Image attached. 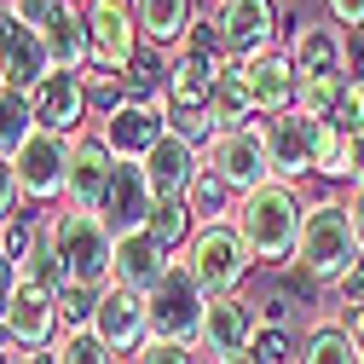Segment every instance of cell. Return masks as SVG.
<instances>
[{"mask_svg": "<svg viewBox=\"0 0 364 364\" xmlns=\"http://www.w3.org/2000/svg\"><path fill=\"white\" fill-rule=\"evenodd\" d=\"M151 208H156V191L145 179V162H116L110 173V191L99 203V220L110 225V237H133L151 225Z\"/></svg>", "mask_w": 364, "mask_h": 364, "instance_id": "obj_13", "label": "cell"}, {"mask_svg": "<svg viewBox=\"0 0 364 364\" xmlns=\"http://www.w3.org/2000/svg\"><path fill=\"white\" fill-rule=\"evenodd\" d=\"M145 301H151V336L156 341H186V347L203 341V312H208L214 295L197 284V272L186 260H173L168 278H162V289L145 295Z\"/></svg>", "mask_w": 364, "mask_h": 364, "instance_id": "obj_5", "label": "cell"}, {"mask_svg": "<svg viewBox=\"0 0 364 364\" xmlns=\"http://www.w3.org/2000/svg\"><path fill=\"white\" fill-rule=\"evenodd\" d=\"M208 116H214V127H220V133H237V127H249V122H255V93H249L243 64H225V75L214 81Z\"/></svg>", "mask_w": 364, "mask_h": 364, "instance_id": "obj_24", "label": "cell"}, {"mask_svg": "<svg viewBox=\"0 0 364 364\" xmlns=\"http://www.w3.org/2000/svg\"><path fill=\"white\" fill-rule=\"evenodd\" d=\"M139 58V12L133 0H93L87 6V64L99 75H127Z\"/></svg>", "mask_w": 364, "mask_h": 364, "instance_id": "obj_6", "label": "cell"}, {"mask_svg": "<svg viewBox=\"0 0 364 364\" xmlns=\"http://www.w3.org/2000/svg\"><path fill=\"white\" fill-rule=\"evenodd\" d=\"M18 289H23V260H12V255H0V324H6V312H12Z\"/></svg>", "mask_w": 364, "mask_h": 364, "instance_id": "obj_40", "label": "cell"}, {"mask_svg": "<svg viewBox=\"0 0 364 364\" xmlns=\"http://www.w3.org/2000/svg\"><path fill=\"white\" fill-rule=\"evenodd\" d=\"M35 133V105L23 87H0V156H18Z\"/></svg>", "mask_w": 364, "mask_h": 364, "instance_id": "obj_28", "label": "cell"}, {"mask_svg": "<svg viewBox=\"0 0 364 364\" xmlns=\"http://www.w3.org/2000/svg\"><path fill=\"white\" fill-rule=\"evenodd\" d=\"M347 336H353V347L364 358V306H347Z\"/></svg>", "mask_w": 364, "mask_h": 364, "instance_id": "obj_46", "label": "cell"}, {"mask_svg": "<svg viewBox=\"0 0 364 364\" xmlns=\"http://www.w3.org/2000/svg\"><path fill=\"white\" fill-rule=\"evenodd\" d=\"M35 237H41V232H35V225H23V220L12 214L6 225H0V255H12V260H23V255L35 249Z\"/></svg>", "mask_w": 364, "mask_h": 364, "instance_id": "obj_39", "label": "cell"}, {"mask_svg": "<svg viewBox=\"0 0 364 364\" xmlns=\"http://www.w3.org/2000/svg\"><path fill=\"white\" fill-rule=\"evenodd\" d=\"M168 127L179 133V139H191V145H197V139H208V145H214V133H220L208 110H179V105H168Z\"/></svg>", "mask_w": 364, "mask_h": 364, "instance_id": "obj_36", "label": "cell"}, {"mask_svg": "<svg viewBox=\"0 0 364 364\" xmlns=\"http://www.w3.org/2000/svg\"><path fill=\"white\" fill-rule=\"evenodd\" d=\"M47 75H53V58H47V41H41V29H29L12 6H0V81L35 93Z\"/></svg>", "mask_w": 364, "mask_h": 364, "instance_id": "obj_11", "label": "cell"}, {"mask_svg": "<svg viewBox=\"0 0 364 364\" xmlns=\"http://www.w3.org/2000/svg\"><path fill=\"white\" fill-rule=\"evenodd\" d=\"M12 347H18V341H12L6 330H0V364H18V358H23V353H12Z\"/></svg>", "mask_w": 364, "mask_h": 364, "instance_id": "obj_49", "label": "cell"}, {"mask_svg": "<svg viewBox=\"0 0 364 364\" xmlns=\"http://www.w3.org/2000/svg\"><path fill=\"white\" fill-rule=\"evenodd\" d=\"M197 145L191 139H179V133L168 127L162 133V145L145 156V179H151V191H156V203H173V197H186L191 191V179H197Z\"/></svg>", "mask_w": 364, "mask_h": 364, "instance_id": "obj_20", "label": "cell"}, {"mask_svg": "<svg viewBox=\"0 0 364 364\" xmlns=\"http://www.w3.org/2000/svg\"><path fill=\"white\" fill-rule=\"evenodd\" d=\"M29 105H35V127H53V133H64V139H75V133H81V116L93 110V105H87V75L53 70V75L29 93Z\"/></svg>", "mask_w": 364, "mask_h": 364, "instance_id": "obj_16", "label": "cell"}, {"mask_svg": "<svg viewBox=\"0 0 364 364\" xmlns=\"http://www.w3.org/2000/svg\"><path fill=\"white\" fill-rule=\"evenodd\" d=\"M41 41H47L53 70H75L81 75V64H87V18H75V0L58 6V18L41 29Z\"/></svg>", "mask_w": 364, "mask_h": 364, "instance_id": "obj_25", "label": "cell"}, {"mask_svg": "<svg viewBox=\"0 0 364 364\" xmlns=\"http://www.w3.org/2000/svg\"><path fill=\"white\" fill-rule=\"evenodd\" d=\"M186 266L197 272V284L208 295H237V284L249 278L255 255H249V243H243V232L232 220H214V225H197V232H191Z\"/></svg>", "mask_w": 364, "mask_h": 364, "instance_id": "obj_4", "label": "cell"}, {"mask_svg": "<svg viewBox=\"0 0 364 364\" xmlns=\"http://www.w3.org/2000/svg\"><path fill=\"white\" fill-rule=\"evenodd\" d=\"M347 81H353V75H306V81H301V93H295V99H301L295 110L312 116V122H330L336 105H341V93H347Z\"/></svg>", "mask_w": 364, "mask_h": 364, "instance_id": "obj_31", "label": "cell"}, {"mask_svg": "<svg viewBox=\"0 0 364 364\" xmlns=\"http://www.w3.org/2000/svg\"><path fill=\"white\" fill-rule=\"evenodd\" d=\"M93 312H99V289H87V284H64V289H58L64 330H93Z\"/></svg>", "mask_w": 364, "mask_h": 364, "instance_id": "obj_34", "label": "cell"}, {"mask_svg": "<svg viewBox=\"0 0 364 364\" xmlns=\"http://www.w3.org/2000/svg\"><path fill=\"white\" fill-rule=\"evenodd\" d=\"M249 347H255V312H249V301H243V295H214L208 312H203V341H197V353H208L214 364H232V358L249 353Z\"/></svg>", "mask_w": 364, "mask_h": 364, "instance_id": "obj_15", "label": "cell"}, {"mask_svg": "<svg viewBox=\"0 0 364 364\" xmlns=\"http://www.w3.org/2000/svg\"><path fill=\"white\" fill-rule=\"evenodd\" d=\"M12 168H18V191L29 203H53L70 186V139L53 127H35L23 139V151L12 156Z\"/></svg>", "mask_w": 364, "mask_h": 364, "instance_id": "obj_8", "label": "cell"}, {"mask_svg": "<svg viewBox=\"0 0 364 364\" xmlns=\"http://www.w3.org/2000/svg\"><path fill=\"white\" fill-rule=\"evenodd\" d=\"M6 6H12V0H6Z\"/></svg>", "mask_w": 364, "mask_h": 364, "instance_id": "obj_53", "label": "cell"}, {"mask_svg": "<svg viewBox=\"0 0 364 364\" xmlns=\"http://www.w3.org/2000/svg\"><path fill=\"white\" fill-rule=\"evenodd\" d=\"M364 243H358V225H353V208L324 197L312 203L306 220H301V249H295V266L306 272L312 284H341L347 272L358 266Z\"/></svg>", "mask_w": 364, "mask_h": 364, "instance_id": "obj_3", "label": "cell"}, {"mask_svg": "<svg viewBox=\"0 0 364 364\" xmlns=\"http://www.w3.org/2000/svg\"><path fill=\"white\" fill-rule=\"evenodd\" d=\"M58 6H64V0H12V12H18L29 29H47V23L58 18Z\"/></svg>", "mask_w": 364, "mask_h": 364, "instance_id": "obj_41", "label": "cell"}, {"mask_svg": "<svg viewBox=\"0 0 364 364\" xmlns=\"http://www.w3.org/2000/svg\"><path fill=\"white\" fill-rule=\"evenodd\" d=\"M232 364H260V358H255V353H237V358H232Z\"/></svg>", "mask_w": 364, "mask_h": 364, "instance_id": "obj_51", "label": "cell"}, {"mask_svg": "<svg viewBox=\"0 0 364 364\" xmlns=\"http://www.w3.org/2000/svg\"><path fill=\"white\" fill-rule=\"evenodd\" d=\"M145 232L173 255L179 243H191V232H197V220H191V208H186V197H173V203H156L151 208V225H145Z\"/></svg>", "mask_w": 364, "mask_h": 364, "instance_id": "obj_30", "label": "cell"}, {"mask_svg": "<svg viewBox=\"0 0 364 364\" xmlns=\"http://www.w3.org/2000/svg\"><path fill=\"white\" fill-rule=\"evenodd\" d=\"M347 208H353V225H358V243H364V186L353 191V203H347Z\"/></svg>", "mask_w": 364, "mask_h": 364, "instance_id": "obj_48", "label": "cell"}, {"mask_svg": "<svg viewBox=\"0 0 364 364\" xmlns=\"http://www.w3.org/2000/svg\"><path fill=\"white\" fill-rule=\"evenodd\" d=\"M18 364H58V353H53V347H29Z\"/></svg>", "mask_w": 364, "mask_h": 364, "instance_id": "obj_47", "label": "cell"}, {"mask_svg": "<svg viewBox=\"0 0 364 364\" xmlns=\"http://www.w3.org/2000/svg\"><path fill=\"white\" fill-rule=\"evenodd\" d=\"M232 197H237V191L225 186V179H220L208 162H203V168H197V179H191V191H186V208H191V220H197V225H214V220H225V214H237V208H232Z\"/></svg>", "mask_w": 364, "mask_h": 364, "instance_id": "obj_27", "label": "cell"}, {"mask_svg": "<svg viewBox=\"0 0 364 364\" xmlns=\"http://www.w3.org/2000/svg\"><path fill=\"white\" fill-rule=\"evenodd\" d=\"M318 127L301 110H284V116H266L260 122V139H266V156H272V179H284V186H295L301 173H312L318 162Z\"/></svg>", "mask_w": 364, "mask_h": 364, "instance_id": "obj_9", "label": "cell"}, {"mask_svg": "<svg viewBox=\"0 0 364 364\" xmlns=\"http://www.w3.org/2000/svg\"><path fill=\"white\" fill-rule=\"evenodd\" d=\"M133 12H139V35L151 47H168L191 29V0H133Z\"/></svg>", "mask_w": 364, "mask_h": 364, "instance_id": "obj_26", "label": "cell"}, {"mask_svg": "<svg viewBox=\"0 0 364 364\" xmlns=\"http://www.w3.org/2000/svg\"><path fill=\"white\" fill-rule=\"evenodd\" d=\"M110 173H116V151L105 145V133H75L70 139V208H87V214H99L105 191H110Z\"/></svg>", "mask_w": 364, "mask_h": 364, "instance_id": "obj_14", "label": "cell"}, {"mask_svg": "<svg viewBox=\"0 0 364 364\" xmlns=\"http://www.w3.org/2000/svg\"><path fill=\"white\" fill-rule=\"evenodd\" d=\"M53 353H58V364H116V353L93 330H58Z\"/></svg>", "mask_w": 364, "mask_h": 364, "instance_id": "obj_33", "label": "cell"}, {"mask_svg": "<svg viewBox=\"0 0 364 364\" xmlns=\"http://www.w3.org/2000/svg\"><path fill=\"white\" fill-rule=\"evenodd\" d=\"M58 324H64V318H58V295L23 278V289H18V301H12V312H6V324H0V330L29 353V347H53L58 341Z\"/></svg>", "mask_w": 364, "mask_h": 364, "instance_id": "obj_18", "label": "cell"}, {"mask_svg": "<svg viewBox=\"0 0 364 364\" xmlns=\"http://www.w3.org/2000/svg\"><path fill=\"white\" fill-rule=\"evenodd\" d=\"M208 168L232 186L237 197L260 191L266 179H272V156H266V139H260V127H237V133H214V145H208Z\"/></svg>", "mask_w": 364, "mask_h": 364, "instance_id": "obj_10", "label": "cell"}, {"mask_svg": "<svg viewBox=\"0 0 364 364\" xmlns=\"http://www.w3.org/2000/svg\"><path fill=\"white\" fill-rule=\"evenodd\" d=\"M301 197H295V186H284V179H266L260 191H249V197H237V232H243V243H249V255L260 260V266H289L295 260V249H301Z\"/></svg>", "mask_w": 364, "mask_h": 364, "instance_id": "obj_1", "label": "cell"}, {"mask_svg": "<svg viewBox=\"0 0 364 364\" xmlns=\"http://www.w3.org/2000/svg\"><path fill=\"white\" fill-rule=\"evenodd\" d=\"M168 249L151 237V232H133V237H116V278L110 284H122V289H133V295H156L162 289V278H168Z\"/></svg>", "mask_w": 364, "mask_h": 364, "instance_id": "obj_19", "label": "cell"}, {"mask_svg": "<svg viewBox=\"0 0 364 364\" xmlns=\"http://www.w3.org/2000/svg\"><path fill=\"white\" fill-rule=\"evenodd\" d=\"M312 173H324V179H353V139H347L336 122L318 127V162H312Z\"/></svg>", "mask_w": 364, "mask_h": 364, "instance_id": "obj_32", "label": "cell"}, {"mask_svg": "<svg viewBox=\"0 0 364 364\" xmlns=\"http://www.w3.org/2000/svg\"><path fill=\"white\" fill-rule=\"evenodd\" d=\"M336 289H341V301H347V306H364V255H358V266L347 272Z\"/></svg>", "mask_w": 364, "mask_h": 364, "instance_id": "obj_43", "label": "cell"}, {"mask_svg": "<svg viewBox=\"0 0 364 364\" xmlns=\"http://www.w3.org/2000/svg\"><path fill=\"white\" fill-rule=\"evenodd\" d=\"M289 58H295V75H347V41L330 29V23H301L289 35Z\"/></svg>", "mask_w": 364, "mask_h": 364, "instance_id": "obj_22", "label": "cell"}, {"mask_svg": "<svg viewBox=\"0 0 364 364\" xmlns=\"http://www.w3.org/2000/svg\"><path fill=\"white\" fill-rule=\"evenodd\" d=\"M162 133H168V116L139 99H127L116 116H105V145L116 151V162H145L162 145Z\"/></svg>", "mask_w": 364, "mask_h": 364, "instance_id": "obj_17", "label": "cell"}, {"mask_svg": "<svg viewBox=\"0 0 364 364\" xmlns=\"http://www.w3.org/2000/svg\"><path fill=\"white\" fill-rule=\"evenodd\" d=\"M353 179L364 186V139H353Z\"/></svg>", "mask_w": 364, "mask_h": 364, "instance_id": "obj_50", "label": "cell"}, {"mask_svg": "<svg viewBox=\"0 0 364 364\" xmlns=\"http://www.w3.org/2000/svg\"><path fill=\"white\" fill-rule=\"evenodd\" d=\"M249 353H255L260 364H301L295 347H289V336H284V330H266V324L255 330V347H249Z\"/></svg>", "mask_w": 364, "mask_h": 364, "instance_id": "obj_37", "label": "cell"}, {"mask_svg": "<svg viewBox=\"0 0 364 364\" xmlns=\"http://www.w3.org/2000/svg\"><path fill=\"white\" fill-rule=\"evenodd\" d=\"M347 139H364V75H353L347 81V93H341V105H336V116H330Z\"/></svg>", "mask_w": 364, "mask_h": 364, "instance_id": "obj_35", "label": "cell"}, {"mask_svg": "<svg viewBox=\"0 0 364 364\" xmlns=\"http://www.w3.org/2000/svg\"><path fill=\"white\" fill-rule=\"evenodd\" d=\"M289 318H295V301H289V295H272V301H266V330H284Z\"/></svg>", "mask_w": 364, "mask_h": 364, "instance_id": "obj_44", "label": "cell"}, {"mask_svg": "<svg viewBox=\"0 0 364 364\" xmlns=\"http://www.w3.org/2000/svg\"><path fill=\"white\" fill-rule=\"evenodd\" d=\"M133 364H197V347H186V341H145V353L133 358Z\"/></svg>", "mask_w": 364, "mask_h": 364, "instance_id": "obj_38", "label": "cell"}, {"mask_svg": "<svg viewBox=\"0 0 364 364\" xmlns=\"http://www.w3.org/2000/svg\"><path fill=\"white\" fill-rule=\"evenodd\" d=\"M47 243L58 255V272H64V284H87V289H105L116 278V237H110V225L99 214H87V208H58L47 220Z\"/></svg>", "mask_w": 364, "mask_h": 364, "instance_id": "obj_2", "label": "cell"}, {"mask_svg": "<svg viewBox=\"0 0 364 364\" xmlns=\"http://www.w3.org/2000/svg\"><path fill=\"white\" fill-rule=\"evenodd\" d=\"M330 12H336L347 29H364V0H330Z\"/></svg>", "mask_w": 364, "mask_h": 364, "instance_id": "obj_45", "label": "cell"}, {"mask_svg": "<svg viewBox=\"0 0 364 364\" xmlns=\"http://www.w3.org/2000/svg\"><path fill=\"white\" fill-rule=\"evenodd\" d=\"M220 75H225V64H220V58L179 53V58L168 64V105H179V110H208L214 81H220Z\"/></svg>", "mask_w": 364, "mask_h": 364, "instance_id": "obj_23", "label": "cell"}, {"mask_svg": "<svg viewBox=\"0 0 364 364\" xmlns=\"http://www.w3.org/2000/svg\"><path fill=\"white\" fill-rule=\"evenodd\" d=\"M301 364H364V358H358L347 324H312V336L301 347Z\"/></svg>", "mask_w": 364, "mask_h": 364, "instance_id": "obj_29", "label": "cell"}, {"mask_svg": "<svg viewBox=\"0 0 364 364\" xmlns=\"http://www.w3.org/2000/svg\"><path fill=\"white\" fill-rule=\"evenodd\" d=\"M93 336L116 358H139L145 341H151V301L122 289V284H105L99 289V312H93Z\"/></svg>", "mask_w": 364, "mask_h": 364, "instance_id": "obj_7", "label": "cell"}, {"mask_svg": "<svg viewBox=\"0 0 364 364\" xmlns=\"http://www.w3.org/2000/svg\"><path fill=\"white\" fill-rule=\"evenodd\" d=\"M18 168H12V156H0V225L12 220V208H18Z\"/></svg>", "mask_w": 364, "mask_h": 364, "instance_id": "obj_42", "label": "cell"}, {"mask_svg": "<svg viewBox=\"0 0 364 364\" xmlns=\"http://www.w3.org/2000/svg\"><path fill=\"white\" fill-rule=\"evenodd\" d=\"M0 87H6V81H0Z\"/></svg>", "mask_w": 364, "mask_h": 364, "instance_id": "obj_52", "label": "cell"}, {"mask_svg": "<svg viewBox=\"0 0 364 364\" xmlns=\"http://www.w3.org/2000/svg\"><path fill=\"white\" fill-rule=\"evenodd\" d=\"M243 75H249L255 110H266V116H284V110H295L301 75H295V58H289V53H260V58H249V64H243Z\"/></svg>", "mask_w": 364, "mask_h": 364, "instance_id": "obj_21", "label": "cell"}, {"mask_svg": "<svg viewBox=\"0 0 364 364\" xmlns=\"http://www.w3.org/2000/svg\"><path fill=\"white\" fill-rule=\"evenodd\" d=\"M220 35H225V53L237 64L272 53V35H278V0H220L214 12Z\"/></svg>", "mask_w": 364, "mask_h": 364, "instance_id": "obj_12", "label": "cell"}]
</instances>
